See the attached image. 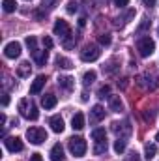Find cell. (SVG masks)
<instances>
[{
	"instance_id": "obj_27",
	"label": "cell",
	"mask_w": 159,
	"mask_h": 161,
	"mask_svg": "<svg viewBox=\"0 0 159 161\" xmlns=\"http://www.w3.org/2000/svg\"><path fill=\"white\" fill-rule=\"evenodd\" d=\"M25 43H26V47H28L30 51H36V43H38V41H36L34 36H28V38L25 40Z\"/></svg>"
},
{
	"instance_id": "obj_38",
	"label": "cell",
	"mask_w": 159,
	"mask_h": 161,
	"mask_svg": "<svg viewBox=\"0 0 159 161\" xmlns=\"http://www.w3.org/2000/svg\"><path fill=\"white\" fill-rule=\"evenodd\" d=\"M156 139H157V141H159V133H157V135H156Z\"/></svg>"
},
{
	"instance_id": "obj_20",
	"label": "cell",
	"mask_w": 159,
	"mask_h": 161,
	"mask_svg": "<svg viewBox=\"0 0 159 161\" xmlns=\"http://www.w3.org/2000/svg\"><path fill=\"white\" fill-rule=\"evenodd\" d=\"M71 124H73V129H82V127H84V114H82V113H77V114L73 116Z\"/></svg>"
},
{
	"instance_id": "obj_32",
	"label": "cell",
	"mask_w": 159,
	"mask_h": 161,
	"mask_svg": "<svg viewBox=\"0 0 159 161\" xmlns=\"http://www.w3.org/2000/svg\"><path fill=\"white\" fill-rule=\"evenodd\" d=\"M109 90H111L109 86H101V88H99V92H97V94H99V97H105V94H109Z\"/></svg>"
},
{
	"instance_id": "obj_34",
	"label": "cell",
	"mask_w": 159,
	"mask_h": 161,
	"mask_svg": "<svg viewBox=\"0 0 159 161\" xmlns=\"http://www.w3.org/2000/svg\"><path fill=\"white\" fill-rule=\"evenodd\" d=\"M148 25H150V21H148V19H144V23H142V25L139 26V32H142V30H146V28H148Z\"/></svg>"
},
{
	"instance_id": "obj_31",
	"label": "cell",
	"mask_w": 159,
	"mask_h": 161,
	"mask_svg": "<svg viewBox=\"0 0 159 161\" xmlns=\"http://www.w3.org/2000/svg\"><path fill=\"white\" fill-rule=\"evenodd\" d=\"M43 47H45V49H52V40H51L49 36L43 38Z\"/></svg>"
},
{
	"instance_id": "obj_16",
	"label": "cell",
	"mask_w": 159,
	"mask_h": 161,
	"mask_svg": "<svg viewBox=\"0 0 159 161\" xmlns=\"http://www.w3.org/2000/svg\"><path fill=\"white\" fill-rule=\"evenodd\" d=\"M92 139H94L96 142L107 141V133H105V129H103V127H97V129H94V131H92Z\"/></svg>"
},
{
	"instance_id": "obj_24",
	"label": "cell",
	"mask_w": 159,
	"mask_h": 161,
	"mask_svg": "<svg viewBox=\"0 0 159 161\" xmlns=\"http://www.w3.org/2000/svg\"><path fill=\"white\" fill-rule=\"evenodd\" d=\"M111 109H112L114 113H120V111H122V99H120L118 96H112V97H111Z\"/></svg>"
},
{
	"instance_id": "obj_19",
	"label": "cell",
	"mask_w": 159,
	"mask_h": 161,
	"mask_svg": "<svg viewBox=\"0 0 159 161\" xmlns=\"http://www.w3.org/2000/svg\"><path fill=\"white\" fill-rule=\"evenodd\" d=\"M58 86H62V88H66V90H71V88H73V79L68 77V75L58 77Z\"/></svg>"
},
{
	"instance_id": "obj_37",
	"label": "cell",
	"mask_w": 159,
	"mask_h": 161,
	"mask_svg": "<svg viewBox=\"0 0 159 161\" xmlns=\"http://www.w3.org/2000/svg\"><path fill=\"white\" fill-rule=\"evenodd\" d=\"M30 161H43V159H41L40 154H32V156H30Z\"/></svg>"
},
{
	"instance_id": "obj_26",
	"label": "cell",
	"mask_w": 159,
	"mask_h": 161,
	"mask_svg": "<svg viewBox=\"0 0 159 161\" xmlns=\"http://www.w3.org/2000/svg\"><path fill=\"white\" fill-rule=\"evenodd\" d=\"M114 152L116 154H123L125 152V139H118L114 142Z\"/></svg>"
},
{
	"instance_id": "obj_5",
	"label": "cell",
	"mask_w": 159,
	"mask_h": 161,
	"mask_svg": "<svg viewBox=\"0 0 159 161\" xmlns=\"http://www.w3.org/2000/svg\"><path fill=\"white\" fill-rule=\"evenodd\" d=\"M26 139L32 144H41L47 141V131L43 127H30V129H26Z\"/></svg>"
},
{
	"instance_id": "obj_8",
	"label": "cell",
	"mask_w": 159,
	"mask_h": 161,
	"mask_svg": "<svg viewBox=\"0 0 159 161\" xmlns=\"http://www.w3.org/2000/svg\"><path fill=\"white\" fill-rule=\"evenodd\" d=\"M4 144H6V148H8L11 154H15V152H21V150H23V141H21L19 137H6Z\"/></svg>"
},
{
	"instance_id": "obj_29",
	"label": "cell",
	"mask_w": 159,
	"mask_h": 161,
	"mask_svg": "<svg viewBox=\"0 0 159 161\" xmlns=\"http://www.w3.org/2000/svg\"><path fill=\"white\" fill-rule=\"evenodd\" d=\"M99 43L101 45H111V36L109 34H101L99 36Z\"/></svg>"
},
{
	"instance_id": "obj_14",
	"label": "cell",
	"mask_w": 159,
	"mask_h": 161,
	"mask_svg": "<svg viewBox=\"0 0 159 161\" xmlns=\"http://www.w3.org/2000/svg\"><path fill=\"white\" fill-rule=\"evenodd\" d=\"M56 96L54 94H45L43 97H41V105L45 107V109H52V107H56Z\"/></svg>"
},
{
	"instance_id": "obj_18",
	"label": "cell",
	"mask_w": 159,
	"mask_h": 161,
	"mask_svg": "<svg viewBox=\"0 0 159 161\" xmlns=\"http://www.w3.org/2000/svg\"><path fill=\"white\" fill-rule=\"evenodd\" d=\"M30 71H32V68H30V64H28V62H23V64L17 68V75H19V77H28V75H30Z\"/></svg>"
},
{
	"instance_id": "obj_30",
	"label": "cell",
	"mask_w": 159,
	"mask_h": 161,
	"mask_svg": "<svg viewBox=\"0 0 159 161\" xmlns=\"http://www.w3.org/2000/svg\"><path fill=\"white\" fill-rule=\"evenodd\" d=\"M77 9H79L77 2H69V4H68V13H75Z\"/></svg>"
},
{
	"instance_id": "obj_12",
	"label": "cell",
	"mask_w": 159,
	"mask_h": 161,
	"mask_svg": "<svg viewBox=\"0 0 159 161\" xmlns=\"http://www.w3.org/2000/svg\"><path fill=\"white\" fill-rule=\"evenodd\" d=\"M45 82H47V77L45 75H38L36 80L32 82V86H30V94H40L41 88L45 86Z\"/></svg>"
},
{
	"instance_id": "obj_15",
	"label": "cell",
	"mask_w": 159,
	"mask_h": 161,
	"mask_svg": "<svg viewBox=\"0 0 159 161\" xmlns=\"http://www.w3.org/2000/svg\"><path fill=\"white\" fill-rule=\"evenodd\" d=\"M90 113H92V120L94 122H101L105 118V109H103L101 105H94Z\"/></svg>"
},
{
	"instance_id": "obj_22",
	"label": "cell",
	"mask_w": 159,
	"mask_h": 161,
	"mask_svg": "<svg viewBox=\"0 0 159 161\" xmlns=\"http://www.w3.org/2000/svg\"><path fill=\"white\" fill-rule=\"evenodd\" d=\"M107 141H101V142H96V146H94V154L96 156H101V154H105L107 152Z\"/></svg>"
},
{
	"instance_id": "obj_4",
	"label": "cell",
	"mask_w": 159,
	"mask_h": 161,
	"mask_svg": "<svg viewBox=\"0 0 159 161\" xmlns=\"http://www.w3.org/2000/svg\"><path fill=\"white\" fill-rule=\"evenodd\" d=\"M137 49H139L140 56L146 58V56H150L156 51V43H154V40L150 36H144V38H140V40L137 41Z\"/></svg>"
},
{
	"instance_id": "obj_35",
	"label": "cell",
	"mask_w": 159,
	"mask_h": 161,
	"mask_svg": "<svg viewBox=\"0 0 159 161\" xmlns=\"http://www.w3.org/2000/svg\"><path fill=\"white\" fill-rule=\"evenodd\" d=\"M142 4L148 6V8H154V6H156V0H142Z\"/></svg>"
},
{
	"instance_id": "obj_2",
	"label": "cell",
	"mask_w": 159,
	"mask_h": 161,
	"mask_svg": "<svg viewBox=\"0 0 159 161\" xmlns=\"http://www.w3.org/2000/svg\"><path fill=\"white\" fill-rule=\"evenodd\" d=\"M19 113H21V116L23 118H26V120H38V116H40V113H38V107L34 105V101L32 99H28V97H25V99H21L19 101Z\"/></svg>"
},
{
	"instance_id": "obj_28",
	"label": "cell",
	"mask_w": 159,
	"mask_h": 161,
	"mask_svg": "<svg viewBox=\"0 0 159 161\" xmlns=\"http://www.w3.org/2000/svg\"><path fill=\"white\" fill-rule=\"evenodd\" d=\"M58 2H60V0H41L43 8H47V9H52V8H56V6H58Z\"/></svg>"
},
{
	"instance_id": "obj_23",
	"label": "cell",
	"mask_w": 159,
	"mask_h": 161,
	"mask_svg": "<svg viewBox=\"0 0 159 161\" xmlns=\"http://www.w3.org/2000/svg\"><path fill=\"white\" fill-rule=\"evenodd\" d=\"M2 8H4L6 13H13L17 4H15V0H2Z\"/></svg>"
},
{
	"instance_id": "obj_39",
	"label": "cell",
	"mask_w": 159,
	"mask_h": 161,
	"mask_svg": "<svg viewBox=\"0 0 159 161\" xmlns=\"http://www.w3.org/2000/svg\"><path fill=\"white\" fill-rule=\"evenodd\" d=\"M26 2H30V0H26Z\"/></svg>"
},
{
	"instance_id": "obj_7",
	"label": "cell",
	"mask_w": 159,
	"mask_h": 161,
	"mask_svg": "<svg viewBox=\"0 0 159 161\" xmlns=\"http://www.w3.org/2000/svg\"><path fill=\"white\" fill-rule=\"evenodd\" d=\"M4 54H6V58H17L21 54V43L19 41H9L4 47Z\"/></svg>"
},
{
	"instance_id": "obj_33",
	"label": "cell",
	"mask_w": 159,
	"mask_h": 161,
	"mask_svg": "<svg viewBox=\"0 0 159 161\" xmlns=\"http://www.w3.org/2000/svg\"><path fill=\"white\" fill-rule=\"evenodd\" d=\"M127 2H129V0H114V4H116L118 8H125V6H127Z\"/></svg>"
},
{
	"instance_id": "obj_6",
	"label": "cell",
	"mask_w": 159,
	"mask_h": 161,
	"mask_svg": "<svg viewBox=\"0 0 159 161\" xmlns=\"http://www.w3.org/2000/svg\"><path fill=\"white\" fill-rule=\"evenodd\" d=\"M99 56H101V51H99L97 45H86V47L82 49V53H80L82 62H96Z\"/></svg>"
},
{
	"instance_id": "obj_1",
	"label": "cell",
	"mask_w": 159,
	"mask_h": 161,
	"mask_svg": "<svg viewBox=\"0 0 159 161\" xmlns=\"http://www.w3.org/2000/svg\"><path fill=\"white\" fill-rule=\"evenodd\" d=\"M52 30H54V36H58L60 40L64 41V47H68V49H69V47L73 45V41L69 40V38H71V28H69L68 21H64V19H58V21L54 23Z\"/></svg>"
},
{
	"instance_id": "obj_17",
	"label": "cell",
	"mask_w": 159,
	"mask_h": 161,
	"mask_svg": "<svg viewBox=\"0 0 159 161\" xmlns=\"http://www.w3.org/2000/svg\"><path fill=\"white\" fill-rule=\"evenodd\" d=\"M56 66H58V68H62V69H71V68H73L71 60H69V58H66V56H58V58H56Z\"/></svg>"
},
{
	"instance_id": "obj_36",
	"label": "cell",
	"mask_w": 159,
	"mask_h": 161,
	"mask_svg": "<svg viewBox=\"0 0 159 161\" xmlns=\"http://www.w3.org/2000/svg\"><path fill=\"white\" fill-rule=\"evenodd\" d=\"M8 103H9V96H8V94H4V96H2V105L6 107Z\"/></svg>"
},
{
	"instance_id": "obj_10",
	"label": "cell",
	"mask_w": 159,
	"mask_h": 161,
	"mask_svg": "<svg viewBox=\"0 0 159 161\" xmlns=\"http://www.w3.org/2000/svg\"><path fill=\"white\" fill-rule=\"evenodd\" d=\"M49 125H51V129L54 131V133H62L64 131V118L62 116H52L51 120H49Z\"/></svg>"
},
{
	"instance_id": "obj_13",
	"label": "cell",
	"mask_w": 159,
	"mask_h": 161,
	"mask_svg": "<svg viewBox=\"0 0 159 161\" xmlns=\"http://www.w3.org/2000/svg\"><path fill=\"white\" fill-rule=\"evenodd\" d=\"M51 161H64V148L62 144H54L52 150H51Z\"/></svg>"
},
{
	"instance_id": "obj_9",
	"label": "cell",
	"mask_w": 159,
	"mask_h": 161,
	"mask_svg": "<svg viewBox=\"0 0 159 161\" xmlns=\"http://www.w3.org/2000/svg\"><path fill=\"white\" fill-rule=\"evenodd\" d=\"M112 131H114L116 135H123V137H127V135L131 133V125H129V122H123V124L114 122V124H112Z\"/></svg>"
},
{
	"instance_id": "obj_3",
	"label": "cell",
	"mask_w": 159,
	"mask_h": 161,
	"mask_svg": "<svg viewBox=\"0 0 159 161\" xmlns=\"http://www.w3.org/2000/svg\"><path fill=\"white\" fill-rule=\"evenodd\" d=\"M68 146H69V152L75 158H82L86 154V141L82 137H71L69 142H68Z\"/></svg>"
},
{
	"instance_id": "obj_21",
	"label": "cell",
	"mask_w": 159,
	"mask_h": 161,
	"mask_svg": "<svg viewBox=\"0 0 159 161\" xmlns=\"http://www.w3.org/2000/svg\"><path fill=\"white\" fill-rule=\"evenodd\" d=\"M94 80H96V71H94V69H90V71H86V73L82 75V84H84V86H90Z\"/></svg>"
},
{
	"instance_id": "obj_11",
	"label": "cell",
	"mask_w": 159,
	"mask_h": 161,
	"mask_svg": "<svg viewBox=\"0 0 159 161\" xmlns=\"http://www.w3.org/2000/svg\"><path fill=\"white\" fill-rule=\"evenodd\" d=\"M32 56H34V62H36L38 66H45V64H47V60H49L47 51H40V49L32 51Z\"/></svg>"
},
{
	"instance_id": "obj_25",
	"label": "cell",
	"mask_w": 159,
	"mask_h": 161,
	"mask_svg": "<svg viewBox=\"0 0 159 161\" xmlns=\"http://www.w3.org/2000/svg\"><path fill=\"white\" fill-rule=\"evenodd\" d=\"M156 152H157V148H156V144H146V148H144V154H146V159H152V158L156 156Z\"/></svg>"
}]
</instances>
